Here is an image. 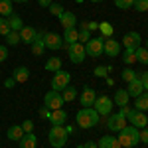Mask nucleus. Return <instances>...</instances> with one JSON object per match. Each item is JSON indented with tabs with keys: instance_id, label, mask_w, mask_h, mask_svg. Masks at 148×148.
I'll list each match as a JSON object with an SVG mask.
<instances>
[{
	"instance_id": "nucleus-1",
	"label": "nucleus",
	"mask_w": 148,
	"mask_h": 148,
	"mask_svg": "<svg viewBox=\"0 0 148 148\" xmlns=\"http://www.w3.org/2000/svg\"><path fill=\"white\" fill-rule=\"evenodd\" d=\"M99 119H101V114L97 113L93 107H83L77 113V116H75L79 128H93V126L99 125Z\"/></svg>"
},
{
	"instance_id": "nucleus-2",
	"label": "nucleus",
	"mask_w": 148,
	"mask_h": 148,
	"mask_svg": "<svg viewBox=\"0 0 148 148\" xmlns=\"http://www.w3.org/2000/svg\"><path fill=\"white\" fill-rule=\"evenodd\" d=\"M138 130L136 126H132V125H126L121 132H119V142H121V146L123 148H134L140 142V138H138Z\"/></svg>"
},
{
	"instance_id": "nucleus-3",
	"label": "nucleus",
	"mask_w": 148,
	"mask_h": 148,
	"mask_svg": "<svg viewBox=\"0 0 148 148\" xmlns=\"http://www.w3.org/2000/svg\"><path fill=\"white\" fill-rule=\"evenodd\" d=\"M47 140L53 148H63L67 144V130H65V125H51L49 128V134H47Z\"/></svg>"
},
{
	"instance_id": "nucleus-4",
	"label": "nucleus",
	"mask_w": 148,
	"mask_h": 148,
	"mask_svg": "<svg viewBox=\"0 0 148 148\" xmlns=\"http://www.w3.org/2000/svg\"><path fill=\"white\" fill-rule=\"evenodd\" d=\"M113 99L111 97H107V95H101V97H97L95 99V105H93V109L97 111L99 114H105V116H109V114L113 113Z\"/></svg>"
},
{
	"instance_id": "nucleus-5",
	"label": "nucleus",
	"mask_w": 148,
	"mask_h": 148,
	"mask_svg": "<svg viewBox=\"0 0 148 148\" xmlns=\"http://www.w3.org/2000/svg\"><path fill=\"white\" fill-rule=\"evenodd\" d=\"M69 81H71V75H69L67 71L59 69V71H56V75L51 77V89L61 93V91H63V89L69 85Z\"/></svg>"
},
{
	"instance_id": "nucleus-6",
	"label": "nucleus",
	"mask_w": 148,
	"mask_h": 148,
	"mask_svg": "<svg viewBox=\"0 0 148 148\" xmlns=\"http://www.w3.org/2000/svg\"><path fill=\"white\" fill-rule=\"evenodd\" d=\"M107 126H109L111 132H121L126 126V116L121 113H111L109 119H107Z\"/></svg>"
},
{
	"instance_id": "nucleus-7",
	"label": "nucleus",
	"mask_w": 148,
	"mask_h": 148,
	"mask_svg": "<svg viewBox=\"0 0 148 148\" xmlns=\"http://www.w3.org/2000/svg\"><path fill=\"white\" fill-rule=\"evenodd\" d=\"M44 105H46L49 111H56V109H61L63 107V97L59 91H47L46 97H44Z\"/></svg>"
},
{
	"instance_id": "nucleus-8",
	"label": "nucleus",
	"mask_w": 148,
	"mask_h": 148,
	"mask_svg": "<svg viewBox=\"0 0 148 148\" xmlns=\"http://www.w3.org/2000/svg\"><path fill=\"white\" fill-rule=\"evenodd\" d=\"M67 53H69V61L71 63H83L85 61V46L83 44H71V46L67 47Z\"/></svg>"
},
{
	"instance_id": "nucleus-9",
	"label": "nucleus",
	"mask_w": 148,
	"mask_h": 148,
	"mask_svg": "<svg viewBox=\"0 0 148 148\" xmlns=\"http://www.w3.org/2000/svg\"><path fill=\"white\" fill-rule=\"evenodd\" d=\"M103 44H105V38H91L85 46V53L91 57H99L103 53Z\"/></svg>"
},
{
	"instance_id": "nucleus-10",
	"label": "nucleus",
	"mask_w": 148,
	"mask_h": 148,
	"mask_svg": "<svg viewBox=\"0 0 148 148\" xmlns=\"http://www.w3.org/2000/svg\"><path fill=\"white\" fill-rule=\"evenodd\" d=\"M126 116H128V123H130L132 126H136L138 130H140V128H144V126H148V119H146V114L142 113V111L130 109Z\"/></svg>"
},
{
	"instance_id": "nucleus-11",
	"label": "nucleus",
	"mask_w": 148,
	"mask_h": 148,
	"mask_svg": "<svg viewBox=\"0 0 148 148\" xmlns=\"http://www.w3.org/2000/svg\"><path fill=\"white\" fill-rule=\"evenodd\" d=\"M44 46L47 49H61L63 47V38L56 32H46L44 34Z\"/></svg>"
},
{
	"instance_id": "nucleus-12",
	"label": "nucleus",
	"mask_w": 148,
	"mask_h": 148,
	"mask_svg": "<svg viewBox=\"0 0 148 148\" xmlns=\"http://www.w3.org/2000/svg\"><path fill=\"white\" fill-rule=\"evenodd\" d=\"M103 53H107L109 57H116L119 53H121V42H116V40H113V38H105Z\"/></svg>"
},
{
	"instance_id": "nucleus-13",
	"label": "nucleus",
	"mask_w": 148,
	"mask_h": 148,
	"mask_svg": "<svg viewBox=\"0 0 148 148\" xmlns=\"http://www.w3.org/2000/svg\"><path fill=\"white\" fill-rule=\"evenodd\" d=\"M125 47H130V49H136L140 44H142V40H140V34L138 32H126L123 36V42H121Z\"/></svg>"
},
{
	"instance_id": "nucleus-14",
	"label": "nucleus",
	"mask_w": 148,
	"mask_h": 148,
	"mask_svg": "<svg viewBox=\"0 0 148 148\" xmlns=\"http://www.w3.org/2000/svg\"><path fill=\"white\" fill-rule=\"evenodd\" d=\"M79 42V30L77 28H65L63 30V47L67 49L71 44H77Z\"/></svg>"
},
{
	"instance_id": "nucleus-15",
	"label": "nucleus",
	"mask_w": 148,
	"mask_h": 148,
	"mask_svg": "<svg viewBox=\"0 0 148 148\" xmlns=\"http://www.w3.org/2000/svg\"><path fill=\"white\" fill-rule=\"evenodd\" d=\"M95 99H97L95 89H91V87H85V89H83V93H81V97H79L81 107H93V105H95Z\"/></svg>"
},
{
	"instance_id": "nucleus-16",
	"label": "nucleus",
	"mask_w": 148,
	"mask_h": 148,
	"mask_svg": "<svg viewBox=\"0 0 148 148\" xmlns=\"http://www.w3.org/2000/svg\"><path fill=\"white\" fill-rule=\"evenodd\" d=\"M130 101V95L126 89H119V91H114V97H113V103L116 107H126Z\"/></svg>"
},
{
	"instance_id": "nucleus-17",
	"label": "nucleus",
	"mask_w": 148,
	"mask_h": 148,
	"mask_svg": "<svg viewBox=\"0 0 148 148\" xmlns=\"http://www.w3.org/2000/svg\"><path fill=\"white\" fill-rule=\"evenodd\" d=\"M30 46H32V53H34L36 57L44 56V51H46V46H44V34H38L36 40L30 44Z\"/></svg>"
},
{
	"instance_id": "nucleus-18",
	"label": "nucleus",
	"mask_w": 148,
	"mask_h": 148,
	"mask_svg": "<svg viewBox=\"0 0 148 148\" xmlns=\"http://www.w3.org/2000/svg\"><path fill=\"white\" fill-rule=\"evenodd\" d=\"M49 123H51V125H65V123H67V113H65L63 109L51 111V114H49Z\"/></svg>"
},
{
	"instance_id": "nucleus-19",
	"label": "nucleus",
	"mask_w": 148,
	"mask_h": 148,
	"mask_svg": "<svg viewBox=\"0 0 148 148\" xmlns=\"http://www.w3.org/2000/svg\"><path fill=\"white\" fill-rule=\"evenodd\" d=\"M59 22H61L63 28H75V26H77V16H75L73 12L65 10L61 16H59Z\"/></svg>"
},
{
	"instance_id": "nucleus-20",
	"label": "nucleus",
	"mask_w": 148,
	"mask_h": 148,
	"mask_svg": "<svg viewBox=\"0 0 148 148\" xmlns=\"http://www.w3.org/2000/svg\"><path fill=\"white\" fill-rule=\"evenodd\" d=\"M36 36H38V32H36V28H32V26H24L22 30H20V40L26 42V44H32L36 40Z\"/></svg>"
},
{
	"instance_id": "nucleus-21",
	"label": "nucleus",
	"mask_w": 148,
	"mask_h": 148,
	"mask_svg": "<svg viewBox=\"0 0 148 148\" xmlns=\"http://www.w3.org/2000/svg\"><path fill=\"white\" fill-rule=\"evenodd\" d=\"M97 146L99 148H123L116 136H103L101 140L97 142Z\"/></svg>"
},
{
	"instance_id": "nucleus-22",
	"label": "nucleus",
	"mask_w": 148,
	"mask_h": 148,
	"mask_svg": "<svg viewBox=\"0 0 148 148\" xmlns=\"http://www.w3.org/2000/svg\"><path fill=\"white\" fill-rule=\"evenodd\" d=\"M12 77H14L16 83H26V81L30 79V69L28 67H16L14 73H12Z\"/></svg>"
},
{
	"instance_id": "nucleus-23",
	"label": "nucleus",
	"mask_w": 148,
	"mask_h": 148,
	"mask_svg": "<svg viewBox=\"0 0 148 148\" xmlns=\"http://www.w3.org/2000/svg\"><path fill=\"white\" fill-rule=\"evenodd\" d=\"M126 91H128V95H130V97H134V99H136L138 95H142V93H144V87H142V83H140V79H134V81H130V83H128V89H126Z\"/></svg>"
},
{
	"instance_id": "nucleus-24",
	"label": "nucleus",
	"mask_w": 148,
	"mask_h": 148,
	"mask_svg": "<svg viewBox=\"0 0 148 148\" xmlns=\"http://www.w3.org/2000/svg\"><path fill=\"white\" fill-rule=\"evenodd\" d=\"M20 148H38V138L34 132H26L20 140Z\"/></svg>"
},
{
	"instance_id": "nucleus-25",
	"label": "nucleus",
	"mask_w": 148,
	"mask_h": 148,
	"mask_svg": "<svg viewBox=\"0 0 148 148\" xmlns=\"http://www.w3.org/2000/svg\"><path fill=\"white\" fill-rule=\"evenodd\" d=\"M24 134H26V132L22 130V126H20V125H14V126H10V128H8V132H6V136L10 138V140H18V142L22 140V136H24Z\"/></svg>"
},
{
	"instance_id": "nucleus-26",
	"label": "nucleus",
	"mask_w": 148,
	"mask_h": 148,
	"mask_svg": "<svg viewBox=\"0 0 148 148\" xmlns=\"http://www.w3.org/2000/svg\"><path fill=\"white\" fill-rule=\"evenodd\" d=\"M14 2L12 0H0V16L2 18H8L14 14V6H12Z\"/></svg>"
},
{
	"instance_id": "nucleus-27",
	"label": "nucleus",
	"mask_w": 148,
	"mask_h": 148,
	"mask_svg": "<svg viewBox=\"0 0 148 148\" xmlns=\"http://www.w3.org/2000/svg\"><path fill=\"white\" fill-rule=\"evenodd\" d=\"M8 24H10V30H14V32H20V30L24 28V20L18 16V14L8 16Z\"/></svg>"
},
{
	"instance_id": "nucleus-28",
	"label": "nucleus",
	"mask_w": 148,
	"mask_h": 148,
	"mask_svg": "<svg viewBox=\"0 0 148 148\" xmlns=\"http://www.w3.org/2000/svg\"><path fill=\"white\" fill-rule=\"evenodd\" d=\"M61 97H63V103H71L77 99V89L75 87H71V85H67L63 91H61Z\"/></svg>"
},
{
	"instance_id": "nucleus-29",
	"label": "nucleus",
	"mask_w": 148,
	"mask_h": 148,
	"mask_svg": "<svg viewBox=\"0 0 148 148\" xmlns=\"http://www.w3.org/2000/svg\"><path fill=\"white\" fill-rule=\"evenodd\" d=\"M134 107H136V111H142V113H144V111H148V91H144L142 95H138Z\"/></svg>"
},
{
	"instance_id": "nucleus-30",
	"label": "nucleus",
	"mask_w": 148,
	"mask_h": 148,
	"mask_svg": "<svg viewBox=\"0 0 148 148\" xmlns=\"http://www.w3.org/2000/svg\"><path fill=\"white\" fill-rule=\"evenodd\" d=\"M44 67H46V71H53V73H56V71L61 69V59H59V57H49Z\"/></svg>"
},
{
	"instance_id": "nucleus-31",
	"label": "nucleus",
	"mask_w": 148,
	"mask_h": 148,
	"mask_svg": "<svg viewBox=\"0 0 148 148\" xmlns=\"http://www.w3.org/2000/svg\"><path fill=\"white\" fill-rule=\"evenodd\" d=\"M123 61L125 65H130L136 61V49H130V47H125V53H123Z\"/></svg>"
},
{
	"instance_id": "nucleus-32",
	"label": "nucleus",
	"mask_w": 148,
	"mask_h": 148,
	"mask_svg": "<svg viewBox=\"0 0 148 148\" xmlns=\"http://www.w3.org/2000/svg\"><path fill=\"white\" fill-rule=\"evenodd\" d=\"M136 61L138 63H142V65H148V49L142 46L136 47Z\"/></svg>"
},
{
	"instance_id": "nucleus-33",
	"label": "nucleus",
	"mask_w": 148,
	"mask_h": 148,
	"mask_svg": "<svg viewBox=\"0 0 148 148\" xmlns=\"http://www.w3.org/2000/svg\"><path fill=\"white\" fill-rule=\"evenodd\" d=\"M111 71H113V65H97L93 73H95V77H101V79H105V77L111 73Z\"/></svg>"
},
{
	"instance_id": "nucleus-34",
	"label": "nucleus",
	"mask_w": 148,
	"mask_h": 148,
	"mask_svg": "<svg viewBox=\"0 0 148 148\" xmlns=\"http://www.w3.org/2000/svg\"><path fill=\"white\" fill-rule=\"evenodd\" d=\"M99 30H101L103 38H113L114 28L111 26V22H101V24H99Z\"/></svg>"
},
{
	"instance_id": "nucleus-35",
	"label": "nucleus",
	"mask_w": 148,
	"mask_h": 148,
	"mask_svg": "<svg viewBox=\"0 0 148 148\" xmlns=\"http://www.w3.org/2000/svg\"><path fill=\"white\" fill-rule=\"evenodd\" d=\"M121 77H123V81H126V83H130V81H134L138 77V73L136 71H132L130 67H126L123 73H121Z\"/></svg>"
},
{
	"instance_id": "nucleus-36",
	"label": "nucleus",
	"mask_w": 148,
	"mask_h": 148,
	"mask_svg": "<svg viewBox=\"0 0 148 148\" xmlns=\"http://www.w3.org/2000/svg\"><path fill=\"white\" fill-rule=\"evenodd\" d=\"M20 42H22V40H20V32H14V30H12L10 34L6 36V44H10V46H18Z\"/></svg>"
},
{
	"instance_id": "nucleus-37",
	"label": "nucleus",
	"mask_w": 148,
	"mask_h": 148,
	"mask_svg": "<svg viewBox=\"0 0 148 148\" xmlns=\"http://www.w3.org/2000/svg\"><path fill=\"white\" fill-rule=\"evenodd\" d=\"M10 32L12 30H10V24H8V18H2V16H0V36L6 38Z\"/></svg>"
},
{
	"instance_id": "nucleus-38",
	"label": "nucleus",
	"mask_w": 148,
	"mask_h": 148,
	"mask_svg": "<svg viewBox=\"0 0 148 148\" xmlns=\"http://www.w3.org/2000/svg\"><path fill=\"white\" fill-rule=\"evenodd\" d=\"M134 2H136V0H114L116 8H121V10H128V8H132Z\"/></svg>"
},
{
	"instance_id": "nucleus-39",
	"label": "nucleus",
	"mask_w": 148,
	"mask_h": 148,
	"mask_svg": "<svg viewBox=\"0 0 148 148\" xmlns=\"http://www.w3.org/2000/svg\"><path fill=\"white\" fill-rule=\"evenodd\" d=\"M132 8L136 12H148V0H136Z\"/></svg>"
},
{
	"instance_id": "nucleus-40",
	"label": "nucleus",
	"mask_w": 148,
	"mask_h": 148,
	"mask_svg": "<svg viewBox=\"0 0 148 148\" xmlns=\"http://www.w3.org/2000/svg\"><path fill=\"white\" fill-rule=\"evenodd\" d=\"M49 12H51L53 16H57V18H59V16L65 12V8H63L61 4H51V6H49Z\"/></svg>"
},
{
	"instance_id": "nucleus-41",
	"label": "nucleus",
	"mask_w": 148,
	"mask_h": 148,
	"mask_svg": "<svg viewBox=\"0 0 148 148\" xmlns=\"http://www.w3.org/2000/svg\"><path fill=\"white\" fill-rule=\"evenodd\" d=\"M91 40V32L89 30H79V44H87Z\"/></svg>"
},
{
	"instance_id": "nucleus-42",
	"label": "nucleus",
	"mask_w": 148,
	"mask_h": 148,
	"mask_svg": "<svg viewBox=\"0 0 148 148\" xmlns=\"http://www.w3.org/2000/svg\"><path fill=\"white\" fill-rule=\"evenodd\" d=\"M138 79H140V83H142L144 91H148V71H142V73H138Z\"/></svg>"
},
{
	"instance_id": "nucleus-43",
	"label": "nucleus",
	"mask_w": 148,
	"mask_h": 148,
	"mask_svg": "<svg viewBox=\"0 0 148 148\" xmlns=\"http://www.w3.org/2000/svg\"><path fill=\"white\" fill-rule=\"evenodd\" d=\"M138 138H140V142H144V144H148V126H144V128H140V132H138Z\"/></svg>"
},
{
	"instance_id": "nucleus-44",
	"label": "nucleus",
	"mask_w": 148,
	"mask_h": 148,
	"mask_svg": "<svg viewBox=\"0 0 148 148\" xmlns=\"http://www.w3.org/2000/svg\"><path fill=\"white\" fill-rule=\"evenodd\" d=\"M20 126H22L24 132H34V123H32V121H24Z\"/></svg>"
},
{
	"instance_id": "nucleus-45",
	"label": "nucleus",
	"mask_w": 148,
	"mask_h": 148,
	"mask_svg": "<svg viewBox=\"0 0 148 148\" xmlns=\"http://www.w3.org/2000/svg\"><path fill=\"white\" fill-rule=\"evenodd\" d=\"M8 59V47L6 46H0V63Z\"/></svg>"
},
{
	"instance_id": "nucleus-46",
	"label": "nucleus",
	"mask_w": 148,
	"mask_h": 148,
	"mask_svg": "<svg viewBox=\"0 0 148 148\" xmlns=\"http://www.w3.org/2000/svg\"><path fill=\"white\" fill-rule=\"evenodd\" d=\"M49 114H51V111H49L46 105H44V107L40 109V116H42V119H47V121H49Z\"/></svg>"
},
{
	"instance_id": "nucleus-47",
	"label": "nucleus",
	"mask_w": 148,
	"mask_h": 148,
	"mask_svg": "<svg viewBox=\"0 0 148 148\" xmlns=\"http://www.w3.org/2000/svg\"><path fill=\"white\" fill-rule=\"evenodd\" d=\"M79 148H99V146H97L95 140H87L85 144H79Z\"/></svg>"
},
{
	"instance_id": "nucleus-48",
	"label": "nucleus",
	"mask_w": 148,
	"mask_h": 148,
	"mask_svg": "<svg viewBox=\"0 0 148 148\" xmlns=\"http://www.w3.org/2000/svg\"><path fill=\"white\" fill-rule=\"evenodd\" d=\"M87 30H89V32L99 30V22H87Z\"/></svg>"
},
{
	"instance_id": "nucleus-49",
	"label": "nucleus",
	"mask_w": 148,
	"mask_h": 148,
	"mask_svg": "<svg viewBox=\"0 0 148 148\" xmlns=\"http://www.w3.org/2000/svg\"><path fill=\"white\" fill-rule=\"evenodd\" d=\"M38 4H40L42 8H49V6L53 4V0H38Z\"/></svg>"
},
{
	"instance_id": "nucleus-50",
	"label": "nucleus",
	"mask_w": 148,
	"mask_h": 148,
	"mask_svg": "<svg viewBox=\"0 0 148 148\" xmlns=\"http://www.w3.org/2000/svg\"><path fill=\"white\" fill-rule=\"evenodd\" d=\"M14 85H16V81H14V77H10V79H6V81H4V87H6V89H12Z\"/></svg>"
},
{
	"instance_id": "nucleus-51",
	"label": "nucleus",
	"mask_w": 148,
	"mask_h": 148,
	"mask_svg": "<svg viewBox=\"0 0 148 148\" xmlns=\"http://www.w3.org/2000/svg\"><path fill=\"white\" fill-rule=\"evenodd\" d=\"M105 81H107V85H109V87H113V85H114V79H113V77H105Z\"/></svg>"
},
{
	"instance_id": "nucleus-52",
	"label": "nucleus",
	"mask_w": 148,
	"mask_h": 148,
	"mask_svg": "<svg viewBox=\"0 0 148 148\" xmlns=\"http://www.w3.org/2000/svg\"><path fill=\"white\" fill-rule=\"evenodd\" d=\"M79 30H87V22H81L79 24Z\"/></svg>"
},
{
	"instance_id": "nucleus-53",
	"label": "nucleus",
	"mask_w": 148,
	"mask_h": 148,
	"mask_svg": "<svg viewBox=\"0 0 148 148\" xmlns=\"http://www.w3.org/2000/svg\"><path fill=\"white\" fill-rule=\"evenodd\" d=\"M12 2H18V4H26L28 0H12Z\"/></svg>"
},
{
	"instance_id": "nucleus-54",
	"label": "nucleus",
	"mask_w": 148,
	"mask_h": 148,
	"mask_svg": "<svg viewBox=\"0 0 148 148\" xmlns=\"http://www.w3.org/2000/svg\"><path fill=\"white\" fill-rule=\"evenodd\" d=\"M93 4H99V2H103V0H91Z\"/></svg>"
},
{
	"instance_id": "nucleus-55",
	"label": "nucleus",
	"mask_w": 148,
	"mask_h": 148,
	"mask_svg": "<svg viewBox=\"0 0 148 148\" xmlns=\"http://www.w3.org/2000/svg\"><path fill=\"white\" fill-rule=\"evenodd\" d=\"M75 2H77V4H81V2H85V0H75Z\"/></svg>"
},
{
	"instance_id": "nucleus-56",
	"label": "nucleus",
	"mask_w": 148,
	"mask_h": 148,
	"mask_svg": "<svg viewBox=\"0 0 148 148\" xmlns=\"http://www.w3.org/2000/svg\"><path fill=\"white\" fill-rule=\"evenodd\" d=\"M144 47H146V49H148V40H146V46H144Z\"/></svg>"
}]
</instances>
